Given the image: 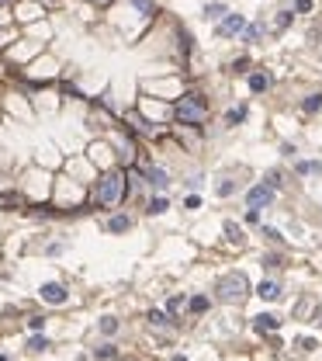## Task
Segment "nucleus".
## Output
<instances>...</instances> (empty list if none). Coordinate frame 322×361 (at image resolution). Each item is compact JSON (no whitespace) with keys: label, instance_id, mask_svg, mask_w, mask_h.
Returning <instances> with one entry per match:
<instances>
[{"label":"nucleus","instance_id":"obj_12","mask_svg":"<svg viewBox=\"0 0 322 361\" xmlns=\"http://www.w3.org/2000/svg\"><path fill=\"white\" fill-rule=\"evenodd\" d=\"M302 108L308 111V115H312V111H319V108H322V94H308V101H305Z\"/></svg>","mask_w":322,"mask_h":361},{"label":"nucleus","instance_id":"obj_18","mask_svg":"<svg viewBox=\"0 0 322 361\" xmlns=\"http://www.w3.org/2000/svg\"><path fill=\"white\" fill-rule=\"evenodd\" d=\"M149 323H152V326H167V316H163V313H156V309H152V313H149Z\"/></svg>","mask_w":322,"mask_h":361},{"label":"nucleus","instance_id":"obj_19","mask_svg":"<svg viewBox=\"0 0 322 361\" xmlns=\"http://www.w3.org/2000/svg\"><path fill=\"white\" fill-rule=\"evenodd\" d=\"M28 347H31V351H45V347H49V341H45V337H31V344H28Z\"/></svg>","mask_w":322,"mask_h":361},{"label":"nucleus","instance_id":"obj_8","mask_svg":"<svg viewBox=\"0 0 322 361\" xmlns=\"http://www.w3.org/2000/svg\"><path fill=\"white\" fill-rule=\"evenodd\" d=\"M277 326H281V320H277V316H270V313L256 316V330H260V334H267V330H277Z\"/></svg>","mask_w":322,"mask_h":361},{"label":"nucleus","instance_id":"obj_22","mask_svg":"<svg viewBox=\"0 0 322 361\" xmlns=\"http://www.w3.org/2000/svg\"><path fill=\"white\" fill-rule=\"evenodd\" d=\"M28 326H31V330H35V334H38V330L45 326V320H42V316H31V320H28Z\"/></svg>","mask_w":322,"mask_h":361},{"label":"nucleus","instance_id":"obj_24","mask_svg":"<svg viewBox=\"0 0 322 361\" xmlns=\"http://www.w3.org/2000/svg\"><path fill=\"white\" fill-rule=\"evenodd\" d=\"M0 205H21V198H18V195H4V198H0Z\"/></svg>","mask_w":322,"mask_h":361},{"label":"nucleus","instance_id":"obj_5","mask_svg":"<svg viewBox=\"0 0 322 361\" xmlns=\"http://www.w3.org/2000/svg\"><path fill=\"white\" fill-rule=\"evenodd\" d=\"M45 302H52V306H62L66 302V285H59V281H49V285H42V292H38Z\"/></svg>","mask_w":322,"mask_h":361},{"label":"nucleus","instance_id":"obj_7","mask_svg":"<svg viewBox=\"0 0 322 361\" xmlns=\"http://www.w3.org/2000/svg\"><path fill=\"white\" fill-rule=\"evenodd\" d=\"M146 180H149L152 188H167L170 180H167V170H159V167H149L146 170Z\"/></svg>","mask_w":322,"mask_h":361},{"label":"nucleus","instance_id":"obj_21","mask_svg":"<svg viewBox=\"0 0 322 361\" xmlns=\"http://www.w3.org/2000/svg\"><path fill=\"white\" fill-rule=\"evenodd\" d=\"M264 267H281V257H277V254H270V257H264Z\"/></svg>","mask_w":322,"mask_h":361},{"label":"nucleus","instance_id":"obj_9","mask_svg":"<svg viewBox=\"0 0 322 361\" xmlns=\"http://www.w3.org/2000/svg\"><path fill=\"white\" fill-rule=\"evenodd\" d=\"M260 299H281V285H277V281H264V285H260Z\"/></svg>","mask_w":322,"mask_h":361},{"label":"nucleus","instance_id":"obj_28","mask_svg":"<svg viewBox=\"0 0 322 361\" xmlns=\"http://www.w3.org/2000/svg\"><path fill=\"white\" fill-rule=\"evenodd\" d=\"M0 361H7V358H4V354H0Z\"/></svg>","mask_w":322,"mask_h":361},{"label":"nucleus","instance_id":"obj_20","mask_svg":"<svg viewBox=\"0 0 322 361\" xmlns=\"http://www.w3.org/2000/svg\"><path fill=\"white\" fill-rule=\"evenodd\" d=\"M101 330H104V334H114V330H118V323H114V320H111V316H108V320L101 323Z\"/></svg>","mask_w":322,"mask_h":361},{"label":"nucleus","instance_id":"obj_26","mask_svg":"<svg viewBox=\"0 0 322 361\" xmlns=\"http://www.w3.org/2000/svg\"><path fill=\"white\" fill-rule=\"evenodd\" d=\"M135 7H142V11H152V0H135Z\"/></svg>","mask_w":322,"mask_h":361},{"label":"nucleus","instance_id":"obj_13","mask_svg":"<svg viewBox=\"0 0 322 361\" xmlns=\"http://www.w3.org/2000/svg\"><path fill=\"white\" fill-rule=\"evenodd\" d=\"M243 118H246V108H232V111L226 115V122H229V125H236V122H243Z\"/></svg>","mask_w":322,"mask_h":361},{"label":"nucleus","instance_id":"obj_1","mask_svg":"<svg viewBox=\"0 0 322 361\" xmlns=\"http://www.w3.org/2000/svg\"><path fill=\"white\" fill-rule=\"evenodd\" d=\"M173 115L184 122V125H201V122L208 118V101H205V94L190 91V94H184V98L177 101Z\"/></svg>","mask_w":322,"mask_h":361},{"label":"nucleus","instance_id":"obj_17","mask_svg":"<svg viewBox=\"0 0 322 361\" xmlns=\"http://www.w3.org/2000/svg\"><path fill=\"white\" fill-rule=\"evenodd\" d=\"M149 212L156 216V212H167V198H152L149 201Z\"/></svg>","mask_w":322,"mask_h":361},{"label":"nucleus","instance_id":"obj_15","mask_svg":"<svg viewBox=\"0 0 322 361\" xmlns=\"http://www.w3.org/2000/svg\"><path fill=\"white\" fill-rule=\"evenodd\" d=\"M298 174H322V163H298Z\"/></svg>","mask_w":322,"mask_h":361},{"label":"nucleus","instance_id":"obj_3","mask_svg":"<svg viewBox=\"0 0 322 361\" xmlns=\"http://www.w3.org/2000/svg\"><path fill=\"white\" fill-rule=\"evenodd\" d=\"M246 288H249V281L243 278L239 271L222 275V278H218V285H215V292H218V299H222V302H243Z\"/></svg>","mask_w":322,"mask_h":361},{"label":"nucleus","instance_id":"obj_29","mask_svg":"<svg viewBox=\"0 0 322 361\" xmlns=\"http://www.w3.org/2000/svg\"><path fill=\"white\" fill-rule=\"evenodd\" d=\"M0 4H7V0H0Z\"/></svg>","mask_w":322,"mask_h":361},{"label":"nucleus","instance_id":"obj_4","mask_svg":"<svg viewBox=\"0 0 322 361\" xmlns=\"http://www.w3.org/2000/svg\"><path fill=\"white\" fill-rule=\"evenodd\" d=\"M270 201H274V188H270V184H256V188L246 195V205L253 208V212H260V208L270 205Z\"/></svg>","mask_w":322,"mask_h":361},{"label":"nucleus","instance_id":"obj_6","mask_svg":"<svg viewBox=\"0 0 322 361\" xmlns=\"http://www.w3.org/2000/svg\"><path fill=\"white\" fill-rule=\"evenodd\" d=\"M243 24H246L243 14H229V18L218 24V35H222V39H226V35H236V32H243Z\"/></svg>","mask_w":322,"mask_h":361},{"label":"nucleus","instance_id":"obj_14","mask_svg":"<svg viewBox=\"0 0 322 361\" xmlns=\"http://www.w3.org/2000/svg\"><path fill=\"white\" fill-rule=\"evenodd\" d=\"M190 309H194V313H205V309H208V299H205V295H194V299H190Z\"/></svg>","mask_w":322,"mask_h":361},{"label":"nucleus","instance_id":"obj_10","mask_svg":"<svg viewBox=\"0 0 322 361\" xmlns=\"http://www.w3.org/2000/svg\"><path fill=\"white\" fill-rule=\"evenodd\" d=\"M128 226H132L128 216H114V219H108V229H111V233H125Z\"/></svg>","mask_w":322,"mask_h":361},{"label":"nucleus","instance_id":"obj_23","mask_svg":"<svg viewBox=\"0 0 322 361\" xmlns=\"http://www.w3.org/2000/svg\"><path fill=\"white\" fill-rule=\"evenodd\" d=\"M97 358H114V347L108 344V347H97Z\"/></svg>","mask_w":322,"mask_h":361},{"label":"nucleus","instance_id":"obj_2","mask_svg":"<svg viewBox=\"0 0 322 361\" xmlns=\"http://www.w3.org/2000/svg\"><path fill=\"white\" fill-rule=\"evenodd\" d=\"M121 198H125V174H121V170L104 174L101 184H97V191H94V201H97V205H104V208H114Z\"/></svg>","mask_w":322,"mask_h":361},{"label":"nucleus","instance_id":"obj_16","mask_svg":"<svg viewBox=\"0 0 322 361\" xmlns=\"http://www.w3.org/2000/svg\"><path fill=\"white\" fill-rule=\"evenodd\" d=\"M205 14H208V18H222V14H226V7H222V4H208V7H205Z\"/></svg>","mask_w":322,"mask_h":361},{"label":"nucleus","instance_id":"obj_27","mask_svg":"<svg viewBox=\"0 0 322 361\" xmlns=\"http://www.w3.org/2000/svg\"><path fill=\"white\" fill-rule=\"evenodd\" d=\"M94 4H108V0H94Z\"/></svg>","mask_w":322,"mask_h":361},{"label":"nucleus","instance_id":"obj_11","mask_svg":"<svg viewBox=\"0 0 322 361\" xmlns=\"http://www.w3.org/2000/svg\"><path fill=\"white\" fill-rule=\"evenodd\" d=\"M267 83H270V77H264V73H253V77H249V91H256V94H260V91H267Z\"/></svg>","mask_w":322,"mask_h":361},{"label":"nucleus","instance_id":"obj_25","mask_svg":"<svg viewBox=\"0 0 322 361\" xmlns=\"http://www.w3.org/2000/svg\"><path fill=\"white\" fill-rule=\"evenodd\" d=\"M295 7H298V11H302V14H305V11H312V0H298Z\"/></svg>","mask_w":322,"mask_h":361}]
</instances>
